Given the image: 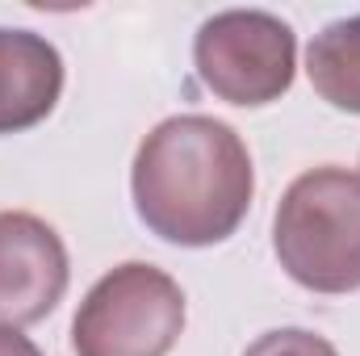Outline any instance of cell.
Segmentation results:
<instances>
[{"label":"cell","mask_w":360,"mask_h":356,"mask_svg":"<svg viewBox=\"0 0 360 356\" xmlns=\"http://www.w3.org/2000/svg\"><path fill=\"white\" fill-rule=\"evenodd\" d=\"M306 76L331 109L360 113V17L331 21L323 34H314Z\"/></svg>","instance_id":"7"},{"label":"cell","mask_w":360,"mask_h":356,"mask_svg":"<svg viewBox=\"0 0 360 356\" xmlns=\"http://www.w3.org/2000/svg\"><path fill=\"white\" fill-rule=\"evenodd\" d=\"M193 63L218 101L252 109L289 92L297 42L293 30L264 8H226L197 30Z\"/></svg>","instance_id":"4"},{"label":"cell","mask_w":360,"mask_h":356,"mask_svg":"<svg viewBox=\"0 0 360 356\" xmlns=\"http://www.w3.org/2000/svg\"><path fill=\"white\" fill-rule=\"evenodd\" d=\"M184 331V293L155 265L130 260L89 289L72 323L76 356H168Z\"/></svg>","instance_id":"3"},{"label":"cell","mask_w":360,"mask_h":356,"mask_svg":"<svg viewBox=\"0 0 360 356\" xmlns=\"http://www.w3.org/2000/svg\"><path fill=\"white\" fill-rule=\"evenodd\" d=\"M68 293V248L51 222L0 210V327L46 319Z\"/></svg>","instance_id":"5"},{"label":"cell","mask_w":360,"mask_h":356,"mask_svg":"<svg viewBox=\"0 0 360 356\" xmlns=\"http://www.w3.org/2000/svg\"><path fill=\"white\" fill-rule=\"evenodd\" d=\"M272 252L281 268L314 293L360 289V177L348 168H314L285 189L272 218Z\"/></svg>","instance_id":"2"},{"label":"cell","mask_w":360,"mask_h":356,"mask_svg":"<svg viewBox=\"0 0 360 356\" xmlns=\"http://www.w3.org/2000/svg\"><path fill=\"white\" fill-rule=\"evenodd\" d=\"M63 92V59L34 30L0 25V134H17L51 117Z\"/></svg>","instance_id":"6"},{"label":"cell","mask_w":360,"mask_h":356,"mask_svg":"<svg viewBox=\"0 0 360 356\" xmlns=\"http://www.w3.org/2000/svg\"><path fill=\"white\" fill-rule=\"evenodd\" d=\"M0 356H42L34 348V340H25L21 331L13 327H0Z\"/></svg>","instance_id":"9"},{"label":"cell","mask_w":360,"mask_h":356,"mask_svg":"<svg viewBox=\"0 0 360 356\" xmlns=\"http://www.w3.org/2000/svg\"><path fill=\"white\" fill-rule=\"evenodd\" d=\"M243 356H340L323 336L314 331H297V327H285V331H269L260 336Z\"/></svg>","instance_id":"8"},{"label":"cell","mask_w":360,"mask_h":356,"mask_svg":"<svg viewBox=\"0 0 360 356\" xmlns=\"http://www.w3.org/2000/svg\"><path fill=\"white\" fill-rule=\"evenodd\" d=\"M130 189L151 235L176 248H214L248 218L256 172L243 139L226 122L180 113L139 143Z\"/></svg>","instance_id":"1"}]
</instances>
